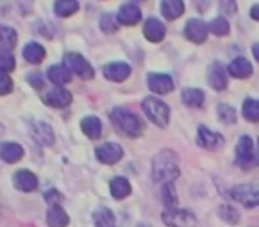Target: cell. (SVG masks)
Returning a JSON list of instances; mask_svg holds the SVG:
<instances>
[{
    "label": "cell",
    "instance_id": "cell-9",
    "mask_svg": "<svg viewBox=\"0 0 259 227\" xmlns=\"http://www.w3.org/2000/svg\"><path fill=\"white\" fill-rule=\"evenodd\" d=\"M96 156L100 162L103 163H115L122 158V149L119 144H114V142H107V144H101L100 148L96 149Z\"/></svg>",
    "mask_w": 259,
    "mask_h": 227
},
{
    "label": "cell",
    "instance_id": "cell-37",
    "mask_svg": "<svg viewBox=\"0 0 259 227\" xmlns=\"http://www.w3.org/2000/svg\"><path fill=\"white\" fill-rule=\"evenodd\" d=\"M11 89H13V82H11V78H9L8 73H2V80H0V94L4 96V94L11 93Z\"/></svg>",
    "mask_w": 259,
    "mask_h": 227
},
{
    "label": "cell",
    "instance_id": "cell-2",
    "mask_svg": "<svg viewBox=\"0 0 259 227\" xmlns=\"http://www.w3.org/2000/svg\"><path fill=\"white\" fill-rule=\"evenodd\" d=\"M112 123L117 128H121L122 133L130 135V137H137V135L142 133V123L135 114H132L126 108H114L110 114Z\"/></svg>",
    "mask_w": 259,
    "mask_h": 227
},
{
    "label": "cell",
    "instance_id": "cell-16",
    "mask_svg": "<svg viewBox=\"0 0 259 227\" xmlns=\"http://www.w3.org/2000/svg\"><path fill=\"white\" fill-rule=\"evenodd\" d=\"M144 36L148 37L153 43H160V41L165 37V25H163L160 20L156 18H149L144 23Z\"/></svg>",
    "mask_w": 259,
    "mask_h": 227
},
{
    "label": "cell",
    "instance_id": "cell-15",
    "mask_svg": "<svg viewBox=\"0 0 259 227\" xmlns=\"http://www.w3.org/2000/svg\"><path fill=\"white\" fill-rule=\"evenodd\" d=\"M117 20L122 25H135L141 20V9L137 4H122L117 11Z\"/></svg>",
    "mask_w": 259,
    "mask_h": 227
},
{
    "label": "cell",
    "instance_id": "cell-35",
    "mask_svg": "<svg viewBox=\"0 0 259 227\" xmlns=\"http://www.w3.org/2000/svg\"><path fill=\"white\" fill-rule=\"evenodd\" d=\"M16 39H18V36H16V32L13 29H9V27H2V44L8 48H13L16 44Z\"/></svg>",
    "mask_w": 259,
    "mask_h": 227
},
{
    "label": "cell",
    "instance_id": "cell-30",
    "mask_svg": "<svg viewBox=\"0 0 259 227\" xmlns=\"http://www.w3.org/2000/svg\"><path fill=\"white\" fill-rule=\"evenodd\" d=\"M54 9H55V13H57L59 16L66 18V16H71L73 13H76V9H78V4H76L75 0H59Z\"/></svg>",
    "mask_w": 259,
    "mask_h": 227
},
{
    "label": "cell",
    "instance_id": "cell-31",
    "mask_svg": "<svg viewBox=\"0 0 259 227\" xmlns=\"http://www.w3.org/2000/svg\"><path fill=\"white\" fill-rule=\"evenodd\" d=\"M0 61H2V73H9L15 69V57H13L11 50L4 44L0 48Z\"/></svg>",
    "mask_w": 259,
    "mask_h": 227
},
{
    "label": "cell",
    "instance_id": "cell-38",
    "mask_svg": "<svg viewBox=\"0 0 259 227\" xmlns=\"http://www.w3.org/2000/svg\"><path fill=\"white\" fill-rule=\"evenodd\" d=\"M163 202L165 204H176V195H174V190H172V187L170 185H165L163 187Z\"/></svg>",
    "mask_w": 259,
    "mask_h": 227
},
{
    "label": "cell",
    "instance_id": "cell-34",
    "mask_svg": "<svg viewBox=\"0 0 259 227\" xmlns=\"http://www.w3.org/2000/svg\"><path fill=\"white\" fill-rule=\"evenodd\" d=\"M100 27L103 32L110 34V32H115V30H117V22H115V18L112 15H103L101 16Z\"/></svg>",
    "mask_w": 259,
    "mask_h": 227
},
{
    "label": "cell",
    "instance_id": "cell-36",
    "mask_svg": "<svg viewBox=\"0 0 259 227\" xmlns=\"http://www.w3.org/2000/svg\"><path fill=\"white\" fill-rule=\"evenodd\" d=\"M220 216H222L227 223H236L238 222V213L234 211L231 206H222V208H220Z\"/></svg>",
    "mask_w": 259,
    "mask_h": 227
},
{
    "label": "cell",
    "instance_id": "cell-1",
    "mask_svg": "<svg viewBox=\"0 0 259 227\" xmlns=\"http://www.w3.org/2000/svg\"><path fill=\"white\" fill-rule=\"evenodd\" d=\"M180 176V167H178L176 155L170 151H162L153 160V179L158 183L170 185Z\"/></svg>",
    "mask_w": 259,
    "mask_h": 227
},
{
    "label": "cell",
    "instance_id": "cell-5",
    "mask_svg": "<svg viewBox=\"0 0 259 227\" xmlns=\"http://www.w3.org/2000/svg\"><path fill=\"white\" fill-rule=\"evenodd\" d=\"M64 66L69 71H73L75 75H78L80 78H83V80H91L94 76V71H93V68H91V64L78 54H66Z\"/></svg>",
    "mask_w": 259,
    "mask_h": 227
},
{
    "label": "cell",
    "instance_id": "cell-25",
    "mask_svg": "<svg viewBox=\"0 0 259 227\" xmlns=\"http://www.w3.org/2000/svg\"><path fill=\"white\" fill-rule=\"evenodd\" d=\"M82 130L87 137L96 141V139H100V135H101V121L94 116L85 117V119L82 121Z\"/></svg>",
    "mask_w": 259,
    "mask_h": 227
},
{
    "label": "cell",
    "instance_id": "cell-26",
    "mask_svg": "<svg viewBox=\"0 0 259 227\" xmlns=\"http://www.w3.org/2000/svg\"><path fill=\"white\" fill-rule=\"evenodd\" d=\"M110 192L115 199H124L130 195L132 192V187H130V181L124 179V177H114L110 183Z\"/></svg>",
    "mask_w": 259,
    "mask_h": 227
},
{
    "label": "cell",
    "instance_id": "cell-28",
    "mask_svg": "<svg viewBox=\"0 0 259 227\" xmlns=\"http://www.w3.org/2000/svg\"><path fill=\"white\" fill-rule=\"evenodd\" d=\"M183 101L188 107H202V103H204V93L199 89H185Z\"/></svg>",
    "mask_w": 259,
    "mask_h": 227
},
{
    "label": "cell",
    "instance_id": "cell-8",
    "mask_svg": "<svg viewBox=\"0 0 259 227\" xmlns=\"http://www.w3.org/2000/svg\"><path fill=\"white\" fill-rule=\"evenodd\" d=\"M30 135L32 139L41 146H52L55 141V135H54V130L48 126L47 123H41V121H34L30 123Z\"/></svg>",
    "mask_w": 259,
    "mask_h": 227
},
{
    "label": "cell",
    "instance_id": "cell-6",
    "mask_svg": "<svg viewBox=\"0 0 259 227\" xmlns=\"http://www.w3.org/2000/svg\"><path fill=\"white\" fill-rule=\"evenodd\" d=\"M236 156H238V163H240L243 169H250L254 165H259V160L254 158V142L250 137H241L238 142L236 148Z\"/></svg>",
    "mask_w": 259,
    "mask_h": 227
},
{
    "label": "cell",
    "instance_id": "cell-33",
    "mask_svg": "<svg viewBox=\"0 0 259 227\" xmlns=\"http://www.w3.org/2000/svg\"><path fill=\"white\" fill-rule=\"evenodd\" d=\"M219 117L226 124L236 123V112H234L233 107H227V105H220L219 107Z\"/></svg>",
    "mask_w": 259,
    "mask_h": 227
},
{
    "label": "cell",
    "instance_id": "cell-42",
    "mask_svg": "<svg viewBox=\"0 0 259 227\" xmlns=\"http://www.w3.org/2000/svg\"><path fill=\"white\" fill-rule=\"evenodd\" d=\"M252 18L259 22V6H254V8H252Z\"/></svg>",
    "mask_w": 259,
    "mask_h": 227
},
{
    "label": "cell",
    "instance_id": "cell-7",
    "mask_svg": "<svg viewBox=\"0 0 259 227\" xmlns=\"http://www.w3.org/2000/svg\"><path fill=\"white\" fill-rule=\"evenodd\" d=\"M162 220L170 227H195L197 225V218L192 215L190 211H183V209H169L162 215Z\"/></svg>",
    "mask_w": 259,
    "mask_h": 227
},
{
    "label": "cell",
    "instance_id": "cell-41",
    "mask_svg": "<svg viewBox=\"0 0 259 227\" xmlns=\"http://www.w3.org/2000/svg\"><path fill=\"white\" fill-rule=\"evenodd\" d=\"M222 9H224V11H227V9H229V11H234V9H236V6H234L233 2H229V4H226V2H224Z\"/></svg>",
    "mask_w": 259,
    "mask_h": 227
},
{
    "label": "cell",
    "instance_id": "cell-10",
    "mask_svg": "<svg viewBox=\"0 0 259 227\" xmlns=\"http://www.w3.org/2000/svg\"><path fill=\"white\" fill-rule=\"evenodd\" d=\"M208 29L204 22L201 20H188L187 27H185V37L192 43H202L208 36Z\"/></svg>",
    "mask_w": 259,
    "mask_h": 227
},
{
    "label": "cell",
    "instance_id": "cell-18",
    "mask_svg": "<svg viewBox=\"0 0 259 227\" xmlns=\"http://www.w3.org/2000/svg\"><path fill=\"white\" fill-rule=\"evenodd\" d=\"M15 187L22 192H32L37 188V177L29 170H18L15 176Z\"/></svg>",
    "mask_w": 259,
    "mask_h": 227
},
{
    "label": "cell",
    "instance_id": "cell-24",
    "mask_svg": "<svg viewBox=\"0 0 259 227\" xmlns=\"http://www.w3.org/2000/svg\"><path fill=\"white\" fill-rule=\"evenodd\" d=\"M45 55H47L45 48L37 43H29L25 48H23V57H25L30 64H39V62L45 59Z\"/></svg>",
    "mask_w": 259,
    "mask_h": 227
},
{
    "label": "cell",
    "instance_id": "cell-3",
    "mask_svg": "<svg viewBox=\"0 0 259 227\" xmlns=\"http://www.w3.org/2000/svg\"><path fill=\"white\" fill-rule=\"evenodd\" d=\"M142 108H144L146 116L160 128H165L169 124V116H170V110L163 101L156 100V98H146L144 103H142Z\"/></svg>",
    "mask_w": 259,
    "mask_h": 227
},
{
    "label": "cell",
    "instance_id": "cell-43",
    "mask_svg": "<svg viewBox=\"0 0 259 227\" xmlns=\"http://www.w3.org/2000/svg\"><path fill=\"white\" fill-rule=\"evenodd\" d=\"M252 52H254V57L259 61V43H257V44H254V48H252Z\"/></svg>",
    "mask_w": 259,
    "mask_h": 227
},
{
    "label": "cell",
    "instance_id": "cell-13",
    "mask_svg": "<svg viewBox=\"0 0 259 227\" xmlns=\"http://www.w3.org/2000/svg\"><path fill=\"white\" fill-rule=\"evenodd\" d=\"M208 80H209V83H211L213 89H217V90L226 89V85H227V69L224 68V64L215 62V64L209 68Z\"/></svg>",
    "mask_w": 259,
    "mask_h": 227
},
{
    "label": "cell",
    "instance_id": "cell-32",
    "mask_svg": "<svg viewBox=\"0 0 259 227\" xmlns=\"http://www.w3.org/2000/svg\"><path fill=\"white\" fill-rule=\"evenodd\" d=\"M209 30H211L215 36H226V34H229V23H227L226 18H215L211 23H209Z\"/></svg>",
    "mask_w": 259,
    "mask_h": 227
},
{
    "label": "cell",
    "instance_id": "cell-17",
    "mask_svg": "<svg viewBox=\"0 0 259 227\" xmlns=\"http://www.w3.org/2000/svg\"><path fill=\"white\" fill-rule=\"evenodd\" d=\"M45 103L50 105V107H54V108L68 107V105L71 103V94H69L68 90L57 87V89L50 90V93L47 94V98H45Z\"/></svg>",
    "mask_w": 259,
    "mask_h": 227
},
{
    "label": "cell",
    "instance_id": "cell-12",
    "mask_svg": "<svg viewBox=\"0 0 259 227\" xmlns=\"http://www.w3.org/2000/svg\"><path fill=\"white\" fill-rule=\"evenodd\" d=\"M197 142H199V146H202V148H206V149H217L224 144V137L219 133L209 131L206 126H199Z\"/></svg>",
    "mask_w": 259,
    "mask_h": 227
},
{
    "label": "cell",
    "instance_id": "cell-22",
    "mask_svg": "<svg viewBox=\"0 0 259 227\" xmlns=\"http://www.w3.org/2000/svg\"><path fill=\"white\" fill-rule=\"evenodd\" d=\"M185 4L181 0H163L162 2V15L167 20H176L183 15Z\"/></svg>",
    "mask_w": 259,
    "mask_h": 227
},
{
    "label": "cell",
    "instance_id": "cell-23",
    "mask_svg": "<svg viewBox=\"0 0 259 227\" xmlns=\"http://www.w3.org/2000/svg\"><path fill=\"white\" fill-rule=\"evenodd\" d=\"M48 78L57 85H64V83L71 82V71L66 66H52L48 69Z\"/></svg>",
    "mask_w": 259,
    "mask_h": 227
},
{
    "label": "cell",
    "instance_id": "cell-4",
    "mask_svg": "<svg viewBox=\"0 0 259 227\" xmlns=\"http://www.w3.org/2000/svg\"><path fill=\"white\" fill-rule=\"evenodd\" d=\"M229 194L234 201L241 202V204L247 206V208L259 206V183L238 185V187H234Z\"/></svg>",
    "mask_w": 259,
    "mask_h": 227
},
{
    "label": "cell",
    "instance_id": "cell-39",
    "mask_svg": "<svg viewBox=\"0 0 259 227\" xmlns=\"http://www.w3.org/2000/svg\"><path fill=\"white\" fill-rule=\"evenodd\" d=\"M29 82H32V85L34 87H37V89H41V87L45 85V82H43V78H41L37 73H32V75L29 76Z\"/></svg>",
    "mask_w": 259,
    "mask_h": 227
},
{
    "label": "cell",
    "instance_id": "cell-20",
    "mask_svg": "<svg viewBox=\"0 0 259 227\" xmlns=\"http://www.w3.org/2000/svg\"><path fill=\"white\" fill-rule=\"evenodd\" d=\"M0 155H2L4 162L15 163L23 156V149H22V146L15 144V142H2V146H0Z\"/></svg>",
    "mask_w": 259,
    "mask_h": 227
},
{
    "label": "cell",
    "instance_id": "cell-29",
    "mask_svg": "<svg viewBox=\"0 0 259 227\" xmlns=\"http://www.w3.org/2000/svg\"><path fill=\"white\" fill-rule=\"evenodd\" d=\"M243 117L248 121H252V123H257L259 121V100H252V98L245 100Z\"/></svg>",
    "mask_w": 259,
    "mask_h": 227
},
{
    "label": "cell",
    "instance_id": "cell-21",
    "mask_svg": "<svg viewBox=\"0 0 259 227\" xmlns=\"http://www.w3.org/2000/svg\"><path fill=\"white\" fill-rule=\"evenodd\" d=\"M227 69H229V73L234 76V78H247V76L252 75V64L243 57L234 59Z\"/></svg>",
    "mask_w": 259,
    "mask_h": 227
},
{
    "label": "cell",
    "instance_id": "cell-40",
    "mask_svg": "<svg viewBox=\"0 0 259 227\" xmlns=\"http://www.w3.org/2000/svg\"><path fill=\"white\" fill-rule=\"evenodd\" d=\"M61 197H62V195L59 194V192H55V190L47 192V195H45V199H47L48 202H57V201H61Z\"/></svg>",
    "mask_w": 259,
    "mask_h": 227
},
{
    "label": "cell",
    "instance_id": "cell-14",
    "mask_svg": "<svg viewBox=\"0 0 259 227\" xmlns=\"http://www.w3.org/2000/svg\"><path fill=\"white\" fill-rule=\"evenodd\" d=\"M130 73H132V69L124 62H114V64H108L103 68V75L112 82H122L128 78Z\"/></svg>",
    "mask_w": 259,
    "mask_h": 227
},
{
    "label": "cell",
    "instance_id": "cell-19",
    "mask_svg": "<svg viewBox=\"0 0 259 227\" xmlns=\"http://www.w3.org/2000/svg\"><path fill=\"white\" fill-rule=\"evenodd\" d=\"M47 222L50 227H66L69 223V216L61 206L54 204L47 213Z\"/></svg>",
    "mask_w": 259,
    "mask_h": 227
},
{
    "label": "cell",
    "instance_id": "cell-27",
    "mask_svg": "<svg viewBox=\"0 0 259 227\" xmlns=\"http://www.w3.org/2000/svg\"><path fill=\"white\" fill-rule=\"evenodd\" d=\"M115 216L108 208H100L94 213V223L96 227H114Z\"/></svg>",
    "mask_w": 259,
    "mask_h": 227
},
{
    "label": "cell",
    "instance_id": "cell-11",
    "mask_svg": "<svg viewBox=\"0 0 259 227\" xmlns=\"http://www.w3.org/2000/svg\"><path fill=\"white\" fill-rule=\"evenodd\" d=\"M148 85L156 94H167L174 89L172 78L167 75H160V73H153V75L148 76Z\"/></svg>",
    "mask_w": 259,
    "mask_h": 227
}]
</instances>
